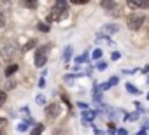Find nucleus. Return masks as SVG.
I'll list each match as a JSON object with an SVG mask.
<instances>
[{
  "label": "nucleus",
  "instance_id": "obj_33",
  "mask_svg": "<svg viewBox=\"0 0 149 135\" xmlns=\"http://www.w3.org/2000/svg\"><path fill=\"white\" fill-rule=\"evenodd\" d=\"M139 135H147V133H146V130H140V132H139Z\"/></svg>",
  "mask_w": 149,
  "mask_h": 135
},
{
  "label": "nucleus",
  "instance_id": "obj_29",
  "mask_svg": "<svg viewBox=\"0 0 149 135\" xmlns=\"http://www.w3.org/2000/svg\"><path fill=\"white\" fill-rule=\"evenodd\" d=\"M39 86H40V88H44V86H46V81H44V77L39 81Z\"/></svg>",
  "mask_w": 149,
  "mask_h": 135
},
{
  "label": "nucleus",
  "instance_id": "obj_14",
  "mask_svg": "<svg viewBox=\"0 0 149 135\" xmlns=\"http://www.w3.org/2000/svg\"><path fill=\"white\" fill-rule=\"evenodd\" d=\"M84 61H88V53H84L83 56H77L76 58V63L79 65V63H84Z\"/></svg>",
  "mask_w": 149,
  "mask_h": 135
},
{
  "label": "nucleus",
  "instance_id": "obj_8",
  "mask_svg": "<svg viewBox=\"0 0 149 135\" xmlns=\"http://www.w3.org/2000/svg\"><path fill=\"white\" fill-rule=\"evenodd\" d=\"M54 7L60 9V11H65V13H67V9H68V2H65V0H58V2H54Z\"/></svg>",
  "mask_w": 149,
  "mask_h": 135
},
{
  "label": "nucleus",
  "instance_id": "obj_4",
  "mask_svg": "<svg viewBox=\"0 0 149 135\" xmlns=\"http://www.w3.org/2000/svg\"><path fill=\"white\" fill-rule=\"evenodd\" d=\"M46 51H47V46H44V47H40L37 51V54H35V67H44L46 65V60H47L46 54H44Z\"/></svg>",
  "mask_w": 149,
  "mask_h": 135
},
{
  "label": "nucleus",
  "instance_id": "obj_6",
  "mask_svg": "<svg viewBox=\"0 0 149 135\" xmlns=\"http://www.w3.org/2000/svg\"><path fill=\"white\" fill-rule=\"evenodd\" d=\"M104 9H107V11H111V14H118V2H111V0H109V2H102L100 4Z\"/></svg>",
  "mask_w": 149,
  "mask_h": 135
},
{
  "label": "nucleus",
  "instance_id": "obj_23",
  "mask_svg": "<svg viewBox=\"0 0 149 135\" xmlns=\"http://www.w3.org/2000/svg\"><path fill=\"white\" fill-rule=\"evenodd\" d=\"M18 130H19V132H26V130H28V125H26V123H19V125H18Z\"/></svg>",
  "mask_w": 149,
  "mask_h": 135
},
{
  "label": "nucleus",
  "instance_id": "obj_26",
  "mask_svg": "<svg viewBox=\"0 0 149 135\" xmlns=\"http://www.w3.org/2000/svg\"><path fill=\"white\" fill-rule=\"evenodd\" d=\"M4 25H6V19H4V16H2V14H0V28H2Z\"/></svg>",
  "mask_w": 149,
  "mask_h": 135
},
{
  "label": "nucleus",
  "instance_id": "obj_10",
  "mask_svg": "<svg viewBox=\"0 0 149 135\" xmlns=\"http://www.w3.org/2000/svg\"><path fill=\"white\" fill-rule=\"evenodd\" d=\"M104 30H105V33L109 35V33H116V32H118L119 28H118V25H114V23H112V25H107V26H105Z\"/></svg>",
  "mask_w": 149,
  "mask_h": 135
},
{
  "label": "nucleus",
  "instance_id": "obj_30",
  "mask_svg": "<svg viewBox=\"0 0 149 135\" xmlns=\"http://www.w3.org/2000/svg\"><path fill=\"white\" fill-rule=\"evenodd\" d=\"M118 133H119V135H126V130H125V128H119Z\"/></svg>",
  "mask_w": 149,
  "mask_h": 135
},
{
  "label": "nucleus",
  "instance_id": "obj_22",
  "mask_svg": "<svg viewBox=\"0 0 149 135\" xmlns=\"http://www.w3.org/2000/svg\"><path fill=\"white\" fill-rule=\"evenodd\" d=\"M118 81H119L118 77H111V79L107 81V84H109V86H116V84H118Z\"/></svg>",
  "mask_w": 149,
  "mask_h": 135
},
{
  "label": "nucleus",
  "instance_id": "obj_7",
  "mask_svg": "<svg viewBox=\"0 0 149 135\" xmlns=\"http://www.w3.org/2000/svg\"><path fill=\"white\" fill-rule=\"evenodd\" d=\"M18 69H19V67L16 65V63H11V65H7L6 67V76L9 77V76H13L14 72H18Z\"/></svg>",
  "mask_w": 149,
  "mask_h": 135
},
{
  "label": "nucleus",
  "instance_id": "obj_32",
  "mask_svg": "<svg viewBox=\"0 0 149 135\" xmlns=\"http://www.w3.org/2000/svg\"><path fill=\"white\" fill-rule=\"evenodd\" d=\"M6 123H7V121H6L4 118H0V126H2V125H6Z\"/></svg>",
  "mask_w": 149,
  "mask_h": 135
},
{
  "label": "nucleus",
  "instance_id": "obj_28",
  "mask_svg": "<svg viewBox=\"0 0 149 135\" xmlns=\"http://www.w3.org/2000/svg\"><path fill=\"white\" fill-rule=\"evenodd\" d=\"M14 86H16V83H14V81H9V83H7V88H14Z\"/></svg>",
  "mask_w": 149,
  "mask_h": 135
},
{
  "label": "nucleus",
  "instance_id": "obj_31",
  "mask_svg": "<svg viewBox=\"0 0 149 135\" xmlns=\"http://www.w3.org/2000/svg\"><path fill=\"white\" fill-rule=\"evenodd\" d=\"M137 118H139V112H135V114H132V116H130V119H137Z\"/></svg>",
  "mask_w": 149,
  "mask_h": 135
},
{
  "label": "nucleus",
  "instance_id": "obj_20",
  "mask_svg": "<svg viewBox=\"0 0 149 135\" xmlns=\"http://www.w3.org/2000/svg\"><path fill=\"white\" fill-rule=\"evenodd\" d=\"M102 58V49H95L93 51V60H100Z\"/></svg>",
  "mask_w": 149,
  "mask_h": 135
},
{
  "label": "nucleus",
  "instance_id": "obj_1",
  "mask_svg": "<svg viewBox=\"0 0 149 135\" xmlns=\"http://www.w3.org/2000/svg\"><path fill=\"white\" fill-rule=\"evenodd\" d=\"M144 21H146L144 16H140V14H132V16L128 18V28H130V30H139Z\"/></svg>",
  "mask_w": 149,
  "mask_h": 135
},
{
  "label": "nucleus",
  "instance_id": "obj_24",
  "mask_svg": "<svg viewBox=\"0 0 149 135\" xmlns=\"http://www.w3.org/2000/svg\"><path fill=\"white\" fill-rule=\"evenodd\" d=\"M111 58H112V60H114V61H116V60H119V58H121V53H119V51H114V53H112V56H111Z\"/></svg>",
  "mask_w": 149,
  "mask_h": 135
},
{
  "label": "nucleus",
  "instance_id": "obj_11",
  "mask_svg": "<svg viewBox=\"0 0 149 135\" xmlns=\"http://www.w3.org/2000/svg\"><path fill=\"white\" fill-rule=\"evenodd\" d=\"M70 56H72V46H67V47H65V51H63V60H65V61H68V60H70Z\"/></svg>",
  "mask_w": 149,
  "mask_h": 135
},
{
  "label": "nucleus",
  "instance_id": "obj_17",
  "mask_svg": "<svg viewBox=\"0 0 149 135\" xmlns=\"http://www.w3.org/2000/svg\"><path fill=\"white\" fill-rule=\"evenodd\" d=\"M23 6H25V7H30V9H35V7L39 6V2H30V0H28V2H25Z\"/></svg>",
  "mask_w": 149,
  "mask_h": 135
},
{
  "label": "nucleus",
  "instance_id": "obj_13",
  "mask_svg": "<svg viewBox=\"0 0 149 135\" xmlns=\"http://www.w3.org/2000/svg\"><path fill=\"white\" fill-rule=\"evenodd\" d=\"M37 28H39L40 32H44V33L51 30V26H49V25H46V23H39V25H37Z\"/></svg>",
  "mask_w": 149,
  "mask_h": 135
},
{
  "label": "nucleus",
  "instance_id": "obj_5",
  "mask_svg": "<svg viewBox=\"0 0 149 135\" xmlns=\"http://www.w3.org/2000/svg\"><path fill=\"white\" fill-rule=\"evenodd\" d=\"M46 114H47V118H56V116L60 114V105H58V104H51V105H47Z\"/></svg>",
  "mask_w": 149,
  "mask_h": 135
},
{
  "label": "nucleus",
  "instance_id": "obj_19",
  "mask_svg": "<svg viewBox=\"0 0 149 135\" xmlns=\"http://www.w3.org/2000/svg\"><path fill=\"white\" fill-rule=\"evenodd\" d=\"M35 44H37V40H30V42H28L26 46H23V51H28V49H32V47H33Z\"/></svg>",
  "mask_w": 149,
  "mask_h": 135
},
{
  "label": "nucleus",
  "instance_id": "obj_34",
  "mask_svg": "<svg viewBox=\"0 0 149 135\" xmlns=\"http://www.w3.org/2000/svg\"><path fill=\"white\" fill-rule=\"evenodd\" d=\"M0 135H4V132H2V130H0Z\"/></svg>",
  "mask_w": 149,
  "mask_h": 135
},
{
  "label": "nucleus",
  "instance_id": "obj_27",
  "mask_svg": "<svg viewBox=\"0 0 149 135\" xmlns=\"http://www.w3.org/2000/svg\"><path fill=\"white\" fill-rule=\"evenodd\" d=\"M72 4H86V0H72Z\"/></svg>",
  "mask_w": 149,
  "mask_h": 135
},
{
  "label": "nucleus",
  "instance_id": "obj_16",
  "mask_svg": "<svg viewBox=\"0 0 149 135\" xmlns=\"http://www.w3.org/2000/svg\"><path fill=\"white\" fill-rule=\"evenodd\" d=\"M6 100H7V95H6V91H0V107H2V105L6 104Z\"/></svg>",
  "mask_w": 149,
  "mask_h": 135
},
{
  "label": "nucleus",
  "instance_id": "obj_12",
  "mask_svg": "<svg viewBox=\"0 0 149 135\" xmlns=\"http://www.w3.org/2000/svg\"><path fill=\"white\" fill-rule=\"evenodd\" d=\"M95 116H97L95 111H84V112H83V118H84V119H95Z\"/></svg>",
  "mask_w": 149,
  "mask_h": 135
},
{
  "label": "nucleus",
  "instance_id": "obj_2",
  "mask_svg": "<svg viewBox=\"0 0 149 135\" xmlns=\"http://www.w3.org/2000/svg\"><path fill=\"white\" fill-rule=\"evenodd\" d=\"M63 18H67V13L65 11H60L56 7H53L47 14V23H53V21H61Z\"/></svg>",
  "mask_w": 149,
  "mask_h": 135
},
{
  "label": "nucleus",
  "instance_id": "obj_3",
  "mask_svg": "<svg viewBox=\"0 0 149 135\" xmlns=\"http://www.w3.org/2000/svg\"><path fill=\"white\" fill-rule=\"evenodd\" d=\"M16 51H18V46L14 42H6L4 47H2V51H0V54H2L4 58H7V56H14Z\"/></svg>",
  "mask_w": 149,
  "mask_h": 135
},
{
  "label": "nucleus",
  "instance_id": "obj_21",
  "mask_svg": "<svg viewBox=\"0 0 149 135\" xmlns=\"http://www.w3.org/2000/svg\"><path fill=\"white\" fill-rule=\"evenodd\" d=\"M126 90H128L130 93H133V95H137V93H139V90H137L133 84H126Z\"/></svg>",
  "mask_w": 149,
  "mask_h": 135
},
{
  "label": "nucleus",
  "instance_id": "obj_25",
  "mask_svg": "<svg viewBox=\"0 0 149 135\" xmlns=\"http://www.w3.org/2000/svg\"><path fill=\"white\" fill-rule=\"evenodd\" d=\"M37 102L39 104H44V95H37Z\"/></svg>",
  "mask_w": 149,
  "mask_h": 135
},
{
  "label": "nucleus",
  "instance_id": "obj_15",
  "mask_svg": "<svg viewBox=\"0 0 149 135\" xmlns=\"http://www.w3.org/2000/svg\"><path fill=\"white\" fill-rule=\"evenodd\" d=\"M42 130H44V125H37V128L32 132V135H40V133H42Z\"/></svg>",
  "mask_w": 149,
  "mask_h": 135
},
{
  "label": "nucleus",
  "instance_id": "obj_18",
  "mask_svg": "<svg viewBox=\"0 0 149 135\" xmlns=\"http://www.w3.org/2000/svg\"><path fill=\"white\" fill-rule=\"evenodd\" d=\"M97 69H98V70H105V69H107V61H98V63H97Z\"/></svg>",
  "mask_w": 149,
  "mask_h": 135
},
{
  "label": "nucleus",
  "instance_id": "obj_9",
  "mask_svg": "<svg viewBox=\"0 0 149 135\" xmlns=\"http://www.w3.org/2000/svg\"><path fill=\"white\" fill-rule=\"evenodd\" d=\"M128 6L130 7H140V9H147L149 7L147 2H128Z\"/></svg>",
  "mask_w": 149,
  "mask_h": 135
}]
</instances>
